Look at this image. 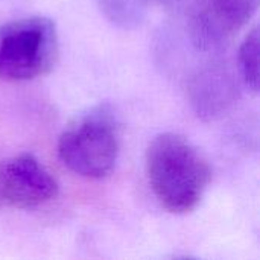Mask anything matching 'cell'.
I'll list each match as a JSON object with an SVG mask.
<instances>
[{"label":"cell","mask_w":260,"mask_h":260,"mask_svg":"<svg viewBox=\"0 0 260 260\" xmlns=\"http://www.w3.org/2000/svg\"><path fill=\"white\" fill-rule=\"evenodd\" d=\"M146 175L157 201L169 213H190L201 203L212 169L201 152L183 136L163 133L146 149Z\"/></svg>","instance_id":"1"},{"label":"cell","mask_w":260,"mask_h":260,"mask_svg":"<svg viewBox=\"0 0 260 260\" xmlns=\"http://www.w3.org/2000/svg\"><path fill=\"white\" fill-rule=\"evenodd\" d=\"M58 58V30L47 17H24L0 26L2 79L29 81L44 76Z\"/></svg>","instance_id":"2"},{"label":"cell","mask_w":260,"mask_h":260,"mask_svg":"<svg viewBox=\"0 0 260 260\" xmlns=\"http://www.w3.org/2000/svg\"><path fill=\"white\" fill-rule=\"evenodd\" d=\"M120 149L119 126L107 108H96L78 117L61 134L58 155L75 174L104 178L116 166Z\"/></svg>","instance_id":"3"},{"label":"cell","mask_w":260,"mask_h":260,"mask_svg":"<svg viewBox=\"0 0 260 260\" xmlns=\"http://www.w3.org/2000/svg\"><path fill=\"white\" fill-rule=\"evenodd\" d=\"M56 193L55 178L34 155L20 154L0 163V207L34 209Z\"/></svg>","instance_id":"4"},{"label":"cell","mask_w":260,"mask_h":260,"mask_svg":"<svg viewBox=\"0 0 260 260\" xmlns=\"http://www.w3.org/2000/svg\"><path fill=\"white\" fill-rule=\"evenodd\" d=\"M259 0H198L189 27L197 47L215 49L230 40L253 17Z\"/></svg>","instance_id":"5"},{"label":"cell","mask_w":260,"mask_h":260,"mask_svg":"<svg viewBox=\"0 0 260 260\" xmlns=\"http://www.w3.org/2000/svg\"><path fill=\"white\" fill-rule=\"evenodd\" d=\"M259 29L254 27L244 40L239 49L241 75L254 93L259 90Z\"/></svg>","instance_id":"6"},{"label":"cell","mask_w":260,"mask_h":260,"mask_svg":"<svg viewBox=\"0 0 260 260\" xmlns=\"http://www.w3.org/2000/svg\"><path fill=\"white\" fill-rule=\"evenodd\" d=\"M101 3L111 18L123 21L137 18L142 14V8L145 6L143 0H101Z\"/></svg>","instance_id":"7"}]
</instances>
